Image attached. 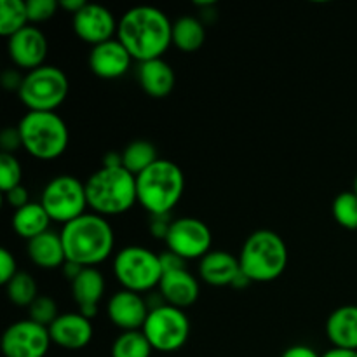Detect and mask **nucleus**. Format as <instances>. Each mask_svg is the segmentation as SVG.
Returning a JSON list of instances; mask_svg holds the SVG:
<instances>
[{
  "instance_id": "nucleus-27",
  "label": "nucleus",
  "mask_w": 357,
  "mask_h": 357,
  "mask_svg": "<svg viewBox=\"0 0 357 357\" xmlns=\"http://www.w3.org/2000/svg\"><path fill=\"white\" fill-rule=\"evenodd\" d=\"M28 9L23 0H2L0 2V35L10 38L28 26Z\"/></svg>"
},
{
  "instance_id": "nucleus-9",
  "label": "nucleus",
  "mask_w": 357,
  "mask_h": 357,
  "mask_svg": "<svg viewBox=\"0 0 357 357\" xmlns=\"http://www.w3.org/2000/svg\"><path fill=\"white\" fill-rule=\"evenodd\" d=\"M142 331L153 351L176 352L187 344L190 323L183 310L162 303L150 310Z\"/></svg>"
},
{
  "instance_id": "nucleus-24",
  "label": "nucleus",
  "mask_w": 357,
  "mask_h": 357,
  "mask_svg": "<svg viewBox=\"0 0 357 357\" xmlns=\"http://www.w3.org/2000/svg\"><path fill=\"white\" fill-rule=\"evenodd\" d=\"M51 222V216L47 215L40 202H30L24 208L14 211L13 229L20 237L31 241L40 234L47 232Z\"/></svg>"
},
{
  "instance_id": "nucleus-41",
  "label": "nucleus",
  "mask_w": 357,
  "mask_h": 357,
  "mask_svg": "<svg viewBox=\"0 0 357 357\" xmlns=\"http://www.w3.org/2000/svg\"><path fill=\"white\" fill-rule=\"evenodd\" d=\"M86 3V0H61V2H59V7H63V9L68 10V13H72L73 16H75L80 9H84Z\"/></svg>"
},
{
  "instance_id": "nucleus-5",
  "label": "nucleus",
  "mask_w": 357,
  "mask_h": 357,
  "mask_svg": "<svg viewBox=\"0 0 357 357\" xmlns=\"http://www.w3.org/2000/svg\"><path fill=\"white\" fill-rule=\"evenodd\" d=\"M239 265L241 272L251 282L275 281L288 265V248L279 234L257 230L243 244Z\"/></svg>"
},
{
  "instance_id": "nucleus-4",
  "label": "nucleus",
  "mask_w": 357,
  "mask_h": 357,
  "mask_svg": "<svg viewBox=\"0 0 357 357\" xmlns=\"http://www.w3.org/2000/svg\"><path fill=\"white\" fill-rule=\"evenodd\" d=\"M138 202L152 216L169 215L185 192V174L178 164L159 159L136 176Z\"/></svg>"
},
{
  "instance_id": "nucleus-19",
  "label": "nucleus",
  "mask_w": 357,
  "mask_h": 357,
  "mask_svg": "<svg viewBox=\"0 0 357 357\" xmlns=\"http://www.w3.org/2000/svg\"><path fill=\"white\" fill-rule=\"evenodd\" d=\"M73 300L79 305V312L87 319H93L98 314V303L103 298L105 279L98 268H82L75 281L72 282Z\"/></svg>"
},
{
  "instance_id": "nucleus-22",
  "label": "nucleus",
  "mask_w": 357,
  "mask_h": 357,
  "mask_svg": "<svg viewBox=\"0 0 357 357\" xmlns=\"http://www.w3.org/2000/svg\"><path fill=\"white\" fill-rule=\"evenodd\" d=\"M326 335L333 347L357 351V305L333 310L326 321Z\"/></svg>"
},
{
  "instance_id": "nucleus-26",
  "label": "nucleus",
  "mask_w": 357,
  "mask_h": 357,
  "mask_svg": "<svg viewBox=\"0 0 357 357\" xmlns=\"http://www.w3.org/2000/svg\"><path fill=\"white\" fill-rule=\"evenodd\" d=\"M122 164L131 174L138 176L157 162V149L146 139H136L122 150Z\"/></svg>"
},
{
  "instance_id": "nucleus-3",
  "label": "nucleus",
  "mask_w": 357,
  "mask_h": 357,
  "mask_svg": "<svg viewBox=\"0 0 357 357\" xmlns=\"http://www.w3.org/2000/svg\"><path fill=\"white\" fill-rule=\"evenodd\" d=\"M87 206L100 216H117L138 202L136 176L126 167H101L86 181Z\"/></svg>"
},
{
  "instance_id": "nucleus-1",
  "label": "nucleus",
  "mask_w": 357,
  "mask_h": 357,
  "mask_svg": "<svg viewBox=\"0 0 357 357\" xmlns=\"http://www.w3.org/2000/svg\"><path fill=\"white\" fill-rule=\"evenodd\" d=\"M117 40L136 61L160 59L173 44V24L160 9L132 7L119 21Z\"/></svg>"
},
{
  "instance_id": "nucleus-11",
  "label": "nucleus",
  "mask_w": 357,
  "mask_h": 357,
  "mask_svg": "<svg viewBox=\"0 0 357 357\" xmlns=\"http://www.w3.org/2000/svg\"><path fill=\"white\" fill-rule=\"evenodd\" d=\"M167 250L183 260L204 258L211 251L213 236L209 227L197 218H178L171 222L166 236Z\"/></svg>"
},
{
  "instance_id": "nucleus-31",
  "label": "nucleus",
  "mask_w": 357,
  "mask_h": 357,
  "mask_svg": "<svg viewBox=\"0 0 357 357\" xmlns=\"http://www.w3.org/2000/svg\"><path fill=\"white\" fill-rule=\"evenodd\" d=\"M21 164L13 153H0V190L7 194L21 185Z\"/></svg>"
},
{
  "instance_id": "nucleus-8",
  "label": "nucleus",
  "mask_w": 357,
  "mask_h": 357,
  "mask_svg": "<svg viewBox=\"0 0 357 357\" xmlns=\"http://www.w3.org/2000/svg\"><path fill=\"white\" fill-rule=\"evenodd\" d=\"M70 84L58 66L44 65L23 77L20 100L30 112H54L68 96Z\"/></svg>"
},
{
  "instance_id": "nucleus-10",
  "label": "nucleus",
  "mask_w": 357,
  "mask_h": 357,
  "mask_svg": "<svg viewBox=\"0 0 357 357\" xmlns=\"http://www.w3.org/2000/svg\"><path fill=\"white\" fill-rule=\"evenodd\" d=\"M40 204L44 206L52 222L66 225L79 216L86 215V208H89L86 183L70 174L52 178L42 192Z\"/></svg>"
},
{
  "instance_id": "nucleus-2",
  "label": "nucleus",
  "mask_w": 357,
  "mask_h": 357,
  "mask_svg": "<svg viewBox=\"0 0 357 357\" xmlns=\"http://www.w3.org/2000/svg\"><path fill=\"white\" fill-rule=\"evenodd\" d=\"M66 261L89 268L103 264L114 251L115 237L110 223L96 213H86L63 225L59 232Z\"/></svg>"
},
{
  "instance_id": "nucleus-13",
  "label": "nucleus",
  "mask_w": 357,
  "mask_h": 357,
  "mask_svg": "<svg viewBox=\"0 0 357 357\" xmlns=\"http://www.w3.org/2000/svg\"><path fill=\"white\" fill-rule=\"evenodd\" d=\"M119 23L114 14L98 3H86L84 9L73 16V30L80 40L87 42L94 47L103 42H108L117 33Z\"/></svg>"
},
{
  "instance_id": "nucleus-6",
  "label": "nucleus",
  "mask_w": 357,
  "mask_h": 357,
  "mask_svg": "<svg viewBox=\"0 0 357 357\" xmlns=\"http://www.w3.org/2000/svg\"><path fill=\"white\" fill-rule=\"evenodd\" d=\"M17 129L23 149L38 160L58 159L68 146V128L56 112H28Z\"/></svg>"
},
{
  "instance_id": "nucleus-17",
  "label": "nucleus",
  "mask_w": 357,
  "mask_h": 357,
  "mask_svg": "<svg viewBox=\"0 0 357 357\" xmlns=\"http://www.w3.org/2000/svg\"><path fill=\"white\" fill-rule=\"evenodd\" d=\"M131 59L128 49L117 38H112L94 45L89 54V68L100 79H119L129 70Z\"/></svg>"
},
{
  "instance_id": "nucleus-25",
  "label": "nucleus",
  "mask_w": 357,
  "mask_h": 357,
  "mask_svg": "<svg viewBox=\"0 0 357 357\" xmlns=\"http://www.w3.org/2000/svg\"><path fill=\"white\" fill-rule=\"evenodd\" d=\"M206 40V28L197 17L185 16L173 24V44L180 51L194 52L202 47Z\"/></svg>"
},
{
  "instance_id": "nucleus-21",
  "label": "nucleus",
  "mask_w": 357,
  "mask_h": 357,
  "mask_svg": "<svg viewBox=\"0 0 357 357\" xmlns=\"http://www.w3.org/2000/svg\"><path fill=\"white\" fill-rule=\"evenodd\" d=\"M138 80L142 89L149 94L150 98H166L173 91L176 77H174L173 68L169 63L160 59H152V61L139 63Z\"/></svg>"
},
{
  "instance_id": "nucleus-35",
  "label": "nucleus",
  "mask_w": 357,
  "mask_h": 357,
  "mask_svg": "<svg viewBox=\"0 0 357 357\" xmlns=\"http://www.w3.org/2000/svg\"><path fill=\"white\" fill-rule=\"evenodd\" d=\"M0 146H2L3 153H13L14 150L23 146V143H21L20 129L17 128L3 129L2 135H0Z\"/></svg>"
},
{
  "instance_id": "nucleus-29",
  "label": "nucleus",
  "mask_w": 357,
  "mask_h": 357,
  "mask_svg": "<svg viewBox=\"0 0 357 357\" xmlns=\"http://www.w3.org/2000/svg\"><path fill=\"white\" fill-rule=\"evenodd\" d=\"M7 296L17 307H30L37 300V282L26 272H17L7 282Z\"/></svg>"
},
{
  "instance_id": "nucleus-44",
  "label": "nucleus",
  "mask_w": 357,
  "mask_h": 357,
  "mask_svg": "<svg viewBox=\"0 0 357 357\" xmlns=\"http://www.w3.org/2000/svg\"><path fill=\"white\" fill-rule=\"evenodd\" d=\"M321 357H357V351H351V349L333 347L331 351L324 352V354Z\"/></svg>"
},
{
  "instance_id": "nucleus-37",
  "label": "nucleus",
  "mask_w": 357,
  "mask_h": 357,
  "mask_svg": "<svg viewBox=\"0 0 357 357\" xmlns=\"http://www.w3.org/2000/svg\"><path fill=\"white\" fill-rule=\"evenodd\" d=\"M6 201H7V204L9 206H13L14 209H21V208H24V206L26 204H30V201H28V192H26V188L24 187H16V188H13V190H9L6 194Z\"/></svg>"
},
{
  "instance_id": "nucleus-33",
  "label": "nucleus",
  "mask_w": 357,
  "mask_h": 357,
  "mask_svg": "<svg viewBox=\"0 0 357 357\" xmlns=\"http://www.w3.org/2000/svg\"><path fill=\"white\" fill-rule=\"evenodd\" d=\"M58 7L59 3L56 0H28V20L31 23H44L54 16Z\"/></svg>"
},
{
  "instance_id": "nucleus-28",
  "label": "nucleus",
  "mask_w": 357,
  "mask_h": 357,
  "mask_svg": "<svg viewBox=\"0 0 357 357\" xmlns=\"http://www.w3.org/2000/svg\"><path fill=\"white\" fill-rule=\"evenodd\" d=\"M152 351V345L142 330L124 331L112 345V357H150Z\"/></svg>"
},
{
  "instance_id": "nucleus-42",
  "label": "nucleus",
  "mask_w": 357,
  "mask_h": 357,
  "mask_svg": "<svg viewBox=\"0 0 357 357\" xmlns=\"http://www.w3.org/2000/svg\"><path fill=\"white\" fill-rule=\"evenodd\" d=\"M84 267H80V265L77 264H72V261H66L65 265H63V274H65V278L68 279L70 282H73L77 279V275L82 272Z\"/></svg>"
},
{
  "instance_id": "nucleus-34",
  "label": "nucleus",
  "mask_w": 357,
  "mask_h": 357,
  "mask_svg": "<svg viewBox=\"0 0 357 357\" xmlns=\"http://www.w3.org/2000/svg\"><path fill=\"white\" fill-rule=\"evenodd\" d=\"M17 274L16 258L9 253V250H0V282L7 284Z\"/></svg>"
},
{
  "instance_id": "nucleus-18",
  "label": "nucleus",
  "mask_w": 357,
  "mask_h": 357,
  "mask_svg": "<svg viewBox=\"0 0 357 357\" xmlns=\"http://www.w3.org/2000/svg\"><path fill=\"white\" fill-rule=\"evenodd\" d=\"M160 296L164 302L176 309H187L199 298V282L187 268L164 274L159 284Z\"/></svg>"
},
{
  "instance_id": "nucleus-14",
  "label": "nucleus",
  "mask_w": 357,
  "mask_h": 357,
  "mask_svg": "<svg viewBox=\"0 0 357 357\" xmlns=\"http://www.w3.org/2000/svg\"><path fill=\"white\" fill-rule=\"evenodd\" d=\"M7 51L14 65L31 72L44 66V59L47 56V38L38 28L26 26L9 38Z\"/></svg>"
},
{
  "instance_id": "nucleus-15",
  "label": "nucleus",
  "mask_w": 357,
  "mask_h": 357,
  "mask_svg": "<svg viewBox=\"0 0 357 357\" xmlns=\"http://www.w3.org/2000/svg\"><path fill=\"white\" fill-rule=\"evenodd\" d=\"M107 312L112 323L122 331H139L145 326L150 310L139 293L121 289L110 298Z\"/></svg>"
},
{
  "instance_id": "nucleus-23",
  "label": "nucleus",
  "mask_w": 357,
  "mask_h": 357,
  "mask_svg": "<svg viewBox=\"0 0 357 357\" xmlns=\"http://www.w3.org/2000/svg\"><path fill=\"white\" fill-rule=\"evenodd\" d=\"M26 251L30 260L33 261V265L45 268V271L63 267L66 264V255L65 248H63L61 236L51 232V230L40 234L35 239L28 241Z\"/></svg>"
},
{
  "instance_id": "nucleus-39",
  "label": "nucleus",
  "mask_w": 357,
  "mask_h": 357,
  "mask_svg": "<svg viewBox=\"0 0 357 357\" xmlns=\"http://www.w3.org/2000/svg\"><path fill=\"white\" fill-rule=\"evenodd\" d=\"M281 357H321V356L317 354L312 347H309V345H293V347L286 349Z\"/></svg>"
},
{
  "instance_id": "nucleus-20",
  "label": "nucleus",
  "mask_w": 357,
  "mask_h": 357,
  "mask_svg": "<svg viewBox=\"0 0 357 357\" xmlns=\"http://www.w3.org/2000/svg\"><path fill=\"white\" fill-rule=\"evenodd\" d=\"M241 274L239 258L234 257L229 251H209L199 265V275L208 284L232 286Z\"/></svg>"
},
{
  "instance_id": "nucleus-12",
  "label": "nucleus",
  "mask_w": 357,
  "mask_h": 357,
  "mask_svg": "<svg viewBox=\"0 0 357 357\" xmlns=\"http://www.w3.org/2000/svg\"><path fill=\"white\" fill-rule=\"evenodd\" d=\"M51 344L49 328L31 319L10 324L2 335V352L6 357H45Z\"/></svg>"
},
{
  "instance_id": "nucleus-45",
  "label": "nucleus",
  "mask_w": 357,
  "mask_h": 357,
  "mask_svg": "<svg viewBox=\"0 0 357 357\" xmlns=\"http://www.w3.org/2000/svg\"><path fill=\"white\" fill-rule=\"evenodd\" d=\"M354 192H356V195H357V176H356V180H354Z\"/></svg>"
},
{
  "instance_id": "nucleus-30",
  "label": "nucleus",
  "mask_w": 357,
  "mask_h": 357,
  "mask_svg": "<svg viewBox=\"0 0 357 357\" xmlns=\"http://www.w3.org/2000/svg\"><path fill=\"white\" fill-rule=\"evenodd\" d=\"M333 216L344 229L357 230V195L354 190L337 195L333 201Z\"/></svg>"
},
{
  "instance_id": "nucleus-32",
  "label": "nucleus",
  "mask_w": 357,
  "mask_h": 357,
  "mask_svg": "<svg viewBox=\"0 0 357 357\" xmlns=\"http://www.w3.org/2000/svg\"><path fill=\"white\" fill-rule=\"evenodd\" d=\"M28 310H30V319L45 328L51 326L59 317L58 305L49 296H37V300L28 307Z\"/></svg>"
},
{
  "instance_id": "nucleus-7",
  "label": "nucleus",
  "mask_w": 357,
  "mask_h": 357,
  "mask_svg": "<svg viewBox=\"0 0 357 357\" xmlns=\"http://www.w3.org/2000/svg\"><path fill=\"white\" fill-rule=\"evenodd\" d=\"M114 274L121 286L132 293H145L160 284V257L142 246H128L115 255Z\"/></svg>"
},
{
  "instance_id": "nucleus-43",
  "label": "nucleus",
  "mask_w": 357,
  "mask_h": 357,
  "mask_svg": "<svg viewBox=\"0 0 357 357\" xmlns=\"http://www.w3.org/2000/svg\"><path fill=\"white\" fill-rule=\"evenodd\" d=\"M103 167H124V164H122V153L108 152L103 159Z\"/></svg>"
},
{
  "instance_id": "nucleus-40",
  "label": "nucleus",
  "mask_w": 357,
  "mask_h": 357,
  "mask_svg": "<svg viewBox=\"0 0 357 357\" xmlns=\"http://www.w3.org/2000/svg\"><path fill=\"white\" fill-rule=\"evenodd\" d=\"M2 82H3V87H6V89L20 91L21 84H23V77H20L17 73L7 70V72L3 73V77H2Z\"/></svg>"
},
{
  "instance_id": "nucleus-38",
  "label": "nucleus",
  "mask_w": 357,
  "mask_h": 357,
  "mask_svg": "<svg viewBox=\"0 0 357 357\" xmlns=\"http://www.w3.org/2000/svg\"><path fill=\"white\" fill-rule=\"evenodd\" d=\"M169 215L162 216H152V223H150V232L159 239H166L167 232H169Z\"/></svg>"
},
{
  "instance_id": "nucleus-16",
  "label": "nucleus",
  "mask_w": 357,
  "mask_h": 357,
  "mask_svg": "<svg viewBox=\"0 0 357 357\" xmlns=\"http://www.w3.org/2000/svg\"><path fill=\"white\" fill-rule=\"evenodd\" d=\"M52 344L66 351H80L87 347L93 338V324L91 319L80 312L59 314L58 319L49 326Z\"/></svg>"
},
{
  "instance_id": "nucleus-36",
  "label": "nucleus",
  "mask_w": 357,
  "mask_h": 357,
  "mask_svg": "<svg viewBox=\"0 0 357 357\" xmlns=\"http://www.w3.org/2000/svg\"><path fill=\"white\" fill-rule=\"evenodd\" d=\"M160 257V265H162V272L164 274H169V272H176V271H183L185 268V260L181 257H178V255L171 253V251H167V253L164 255H159Z\"/></svg>"
}]
</instances>
